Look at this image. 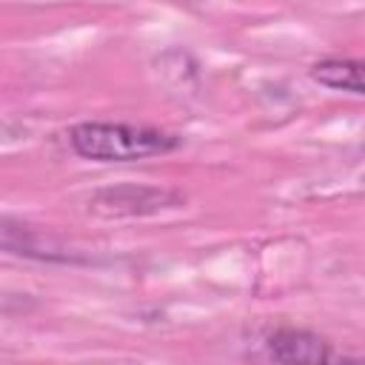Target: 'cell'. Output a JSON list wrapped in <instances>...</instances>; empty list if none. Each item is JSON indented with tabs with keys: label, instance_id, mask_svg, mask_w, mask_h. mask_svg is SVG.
<instances>
[{
	"label": "cell",
	"instance_id": "cell-3",
	"mask_svg": "<svg viewBox=\"0 0 365 365\" xmlns=\"http://www.w3.org/2000/svg\"><path fill=\"white\" fill-rule=\"evenodd\" d=\"M265 356L274 362H328L342 354L322 336L299 328H274L262 339Z\"/></svg>",
	"mask_w": 365,
	"mask_h": 365
},
{
	"label": "cell",
	"instance_id": "cell-5",
	"mask_svg": "<svg viewBox=\"0 0 365 365\" xmlns=\"http://www.w3.org/2000/svg\"><path fill=\"white\" fill-rule=\"evenodd\" d=\"M311 77L328 88L362 94V63L345 57H325L311 66Z\"/></svg>",
	"mask_w": 365,
	"mask_h": 365
},
{
	"label": "cell",
	"instance_id": "cell-4",
	"mask_svg": "<svg viewBox=\"0 0 365 365\" xmlns=\"http://www.w3.org/2000/svg\"><path fill=\"white\" fill-rule=\"evenodd\" d=\"M0 248L17 257H29V259H46V262H74V254L46 237L43 231L31 228V225H20V222H0Z\"/></svg>",
	"mask_w": 365,
	"mask_h": 365
},
{
	"label": "cell",
	"instance_id": "cell-1",
	"mask_svg": "<svg viewBox=\"0 0 365 365\" xmlns=\"http://www.w3.org/2000/svg\"><path fill=\"white\" fill-rule=\"evenodd\" d=\"M68 145L83 160L131 163L171 154L182 145V140L171 131L134 123H77L68 131Z\"/></svg>",
	"mask_w": 365,
	"mask_h": 365
},
{
	"label": "cell",
	"instance_id": "cell-2",
	"mask_svg": "<svg viewBox=\"0 0 365 365\" xmlns=\"http://www.w3.org/2000/svg\"><path fill=\"white\" fill-rule=\"evenodd\" d=\"M182 194L160 185H140L123 182L100 188L88 197V211L103 220H131V217H151L165 208H180Z\"/></svg>",
	"mask_w": 365,
	"mask_h": 365
}]
</instances>
